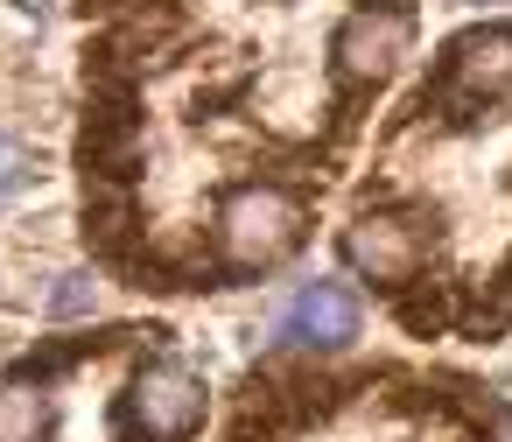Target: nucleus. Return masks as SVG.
Here are the masks:
<instances>
[{"label": "nucleus", "mask_w": 512, "mask_h": 442, "mask_svg": "<svg viewBox=\"0 0 512 442\" xmlns=\"http://www.w3.org/2000/svg\"><path fill=\"white\" fill-rule=\"evenodd\" d=\"M505 99H512V29L484 22V29H463L442 43V71L421 92V113H449L456 127H470Z\"/></svg>", "instance_id": "obj_1"}, {"label": "nucleus", "mask_w": 512, "mask_h": 442, "mask_svg": "<svg viewBox=\"0 0 512 442\" xmlns=\"http://www.w3.org/2000/svg\"><path fill=\"white\" fill-rule=\"evenodd\" d=\"M302 246V204L281 183H239L218 204V267L225 274H267Z\"/></svg>", "instance_id": "obj_2"}, {"label": "nucleus", "mask_w": 512, "mask_h": 442, "mask_svg": "<svg viewBox=\"0 0 512 442\" xmlns=\"http://www.w3.org/2000/svg\"><path fill=\"white\" fill-rule=\"evenodd\" d=\"M113 428L134 442H183L204 428V379L176 358H148L113 407Z\"/></svg>", "instance_id": "obj_3"}, {"label": "nucleus", "mask_w": 512, "mask_h": 442, "mask_svg": "<svg viewBox=\"0 0 512 442\" xmlns=\"http://www.w3.org/2000/svg\"><path fill=\"white\" fill-rule=\"evenodd\" d=\"M428 239H435V225L421 232L400 211H365V218L344 225V267L358 281H372V288H407L421 274V260H428Z\"/></svg>", "instance_id": "obj_4"}, {"label": "nucleus", "mask_w": 512, "mask_h": 442, "mask_svg": "<svg viewBox=\"0 0 512 442\" xmlns=\"http://www.w3.org/2000/svg\"><path fill=\"white\" fill-rule=\"evenodd\" d=\"M330 57H337V78H344L351 92L386 85V78L400 71V57H407V8H372V0H365L358 15H344Z\"/></svg>", "instance_id": "obj_5"}, {"label": "nucleus", "mask_w": 512, "mask_h": 442, "mask_svg": "<svg viewBox=\"0 0 512 442\" xmlns=\"http://www.w3.org/2000/svg\"><path fill=\"white\" fill-rule=\"evenodd\" d=\"M351 337H358V295L344 281H309L274 323V344L288 351H344Z\"/></svg>", "instance_id": "obj_6"}, {"label": "nucleus", "mask_w": 512, "mask_h": 442, "mask_svg": "<svg viewBox=\"0 0 512 442\" xmlns=\"http://www.w3.org/2000/svg\"><path fill=\"white\" fill-rule=\"evenodd\" d=\"M134 190L127 183H85V239L92 253H106L113 267H134L141 274V253H134Z\"/></svg>", "instance_id": "obj_7"}, {"label": "nucleus", "mask_w": 512, "mask_h": 442, "mask_svg": "<svg viewBox=\"0 0 512 442\" xmlns=\"http://www.w3.org/2000/svg\"><path fill=\"white\" fill-rule=\"evenodd\" d=\"M393 302H400L407 330H449V323H463V288L456 281H407V288H393Z\"/></svg>", "instance_id": "obj_8"}, {"label": "nucleus", "mask_w": 512, "mask_h": 442, "mask_svg": "<svg viewBox=\"0 0 512 442\" xmlns=\"http://www.w3.org/2000/svg\"><path fill=\"white\" fill-rule=\"evenodd\" d=\"M0 442H50V393L29 379L0 386Z\"/></svg>", "instance_id": "obj_9"}, {"label": "nucleus", "mask_w": 512, "mask_h": 442, "mask_svg": "<svg viewBox=\"0 0 512 442\" xmlns=\"http://www.w3.org/2000/svg\"><path fill=\"white\" fill-rule=\"evenodd\" d=\"M463 330H477V337L512 330V253H505V267L484 281V302H477V309H463Z\"/></svg>", "instance_id": "obj_10"}, {"label": "nucleus", "mask_w": 512, "mask_h": 442, "mask_svg": "<svg viewBox=\"0 0 512 442\" xmlns=\"http://www.w3.org/2000/svg\"><path fill=\"white\" fill-rule=\"evenodd\" d=\"M92 295H99V281L78 267V274H57V288H50V316L57 323H71V316H92Z\"/></svg>", "instance_id": "obj_11"}, {"label": "nucleus", "mask_w": 512, "mask_h": 442, "mask_svg": "<svg viewBox=\"0 0 512 442\" xmlns=\"http://www.w3.org/2000/svg\"><path fill=\"white\" fill-rule=\"evenodd\" d=\"M29 176H36V155H29L22 141H8V134H0V197L29 190Z\"/></svg>", "instance_id": "obj_12"}]
</instances>
